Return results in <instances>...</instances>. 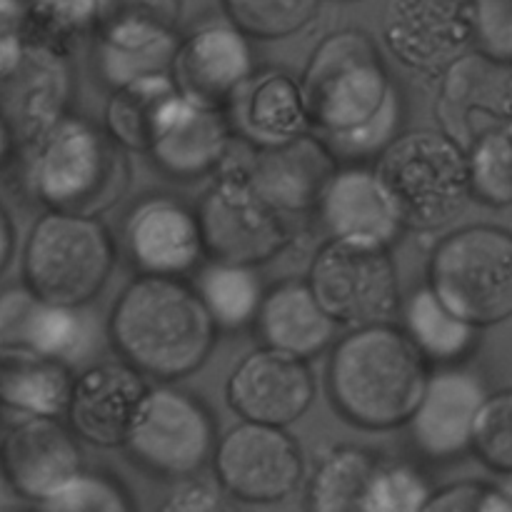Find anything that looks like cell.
Returning <instances> with one entry per match:
<instances>
[{"label":"cell","mask_w":512,"mask_h":512,"mask_svg":"<svg viewBox=\"0 0 512 512\" xmlns=\"http://www.w3.org/2000/svg\"><path fill=\"white\" fill-rule=\"evenodd\" d=\"M40 508L60 512H133L138 503L128 485L110 470L80 468Z\"/></svg>","instance_id":"d590c367"},{"label":"cell","mask_w":512,"mask_h":512,"mask_svg":"<svg viewBox=\"0 0 512 512\" xmlns=\"http://www.w3.org/2000/svg\"><path fill=\"white\" fill-rule=\"evenodd\" d=\"M470 453L490 473L512 475V388L490 390L473 428Z\"/></svg>","instance_id":"8d00e7d4"},{"label":"cell","mask_w":512,"mask_h":512,"mask_svg":"<svg viewBox=\"0 0 512 512\" xmlns=\"http://www.w3.org/2000/svg\"><path fill=\"white\" fill-rule=\"evenodd\" d=\"M383 455L363 445L340 443L320 450L308 480V508L315 512H363V500Z\"/></svg>","instance_id":"4dcf8cb0"},{"label":"cell","mask_w":512,"mask_h":512,"mask_svg":"<svg viewBox=\"0 0 512 512\" xmlns=\"http://www.w3.org/2000/svg\"><path fill=\"white\" fill-rule=\"evenodd\" d=\"M435 488L428 475L410 460L383 458L363 500V512L428 510Z\"/></svg>","instance_id":"e575fe53"},{"label":"cell","mask_w":512,"mask_h":512,"mask_svg":"<svg viewBox=\"0 0 512 512\" xmlns=\"http://www.w3.org/2000/svg\"><path fill=\"white\" fill-rule=\"evenodd\" d=\"M10 255H13V223H10L8 213L0 208V273L8 268Z\"/></svg>","instance_id":"f6af8a7d"},{"label":"cell","mask_w":512,"mask_h":512,"mask_svg":"<svg viewBox=\"0 0 512 512\" xmlns=\"http://www.w3.org/2000/svg\"><path fill=\"white\" fill-rule=\"evenodd\" d=\"M18 503V495H15V490L10 488L8 480H0V508H10V505Z\"/></svg>","instance_id":"bcb514c9"},{"label":"cell","mask_w":512,"mask_h":512,"mask_svg":"<svg viewBox=\"0 0 512 512\" xmlns=\"http://www.w3.org/2000/svg\"><path fill=\"white\" fill-rule=\"evenodd\" d=\"M75 370L28 353H0V403L25 415H65Z\"/></svg>","instance_id":"1f68e13d"},{"label":"cell","mask_w":512,"mask_h":512,"mask_svg":"<svg viewBox=\"0 0 512 512\" xmlns=\"http://www.w3.org/2000/svg\"><path fill=\"white\" fill-rule=\"evenodd\" d=\"M400 328L430 368L465 363L480 343V328L455 313L425 280L400 305Z\"/></svg>","instance_id":"83f0119b"},{"label":"cell","mask_w":512,"mask_h":512,"mask_svg":"<svg viewBox=\"0 0 512 512\" xmlns=\"http://www.w3.org/2000/svg\"><path fill=\"white\" fill-rule=\"evenodd\" d=\"M105 335L148 380L178 383L208 363L220 330L190 278L135 275L115 298Z\"/></svg>","instance_id":"6da1fadb"},{"label":"cell","mask_w":512,"mask_h":512,"mask_svg":"<svg viewBox=\"0 0 512 512\" xmlns=\"http://www.w3.org/2000/svg\"><path fill=\"white\" fill-rule=\"evenodd\" d=\"M470 193L490 208L512 205V123L488 130L468 145Z\"/></svg>","instance_id":"d6a6232c"},{"label":"cell","mask_w":512,"mask_h":512,"mask_svg":"<svg viewBox=\"0 0 512 512\" xmlns=\"http://www.w3.org/2000/svg\"><path fill=\"white\" fill-rule=\"evenodd\" d=\"M488 483L480 480H458V483L435 488L428 510L438 512H483Z\"/></svg>","instance_id":"b9f144b4"},{"label":"cell","mask_w":512,"mask_h":512,"mask_svg":"<svg viewBox=\"0 0 512 512\" xmlns=\"http://www.w3.org/2000/svg\"><path fill=\"white\" fill-rule=\"evenodd\" d=\"M225 113L238 143L248 148L288 143L313 130L303 83L283 68L255 70L230 100Z\"/></svg>","instance_id":"d4e9b609"},{"label":"cell","mask_w":512,"mask_h":512,"mask_svg":"<svg viewBox=\"0 0 512 512\" xmlns=\"http://www.w3.org/2000/svg\"><path fill=\"white\" fill-rule=\"evenodd\" d=\"M240 163V160H238ZM243 170L260 195L288 220L315 213L325 183L338 168V158L318 133H305L268 148H250Z\"/></svg>","instance_id":"cb8c5ba5"},{"label":"cell","mask_w":512,"mask_h":512,"mask_svg":"<svg viewBox=\"0 0 512 512\" xmlns=\"http://www.w3.org/2000/svg\"><path fill=\"white\" fill-rule=\"evenodd\" d=\"M80 468V438L58 415H25L0 443V473L33 505H43Z\"/></svg>","instance_id":"7402d4cb"},{"label":"cell","mask_w":512,"mask_h":512,"mask_svg":"<svg viewBox=\"0 0 512 512\" xmlns=\"http://www.w3.org/2000/svg\"><path fill=\"white\" fill-rule=\"evenodd\" d=\"M28 178L48 210L100 215L128 190V150L103 125L65 113L30 143Z\"/></svg>","instance_id":"3957f363"},{"label":"cell","mask_w":512,"mask_h":512,"mask_svg":"<svg viewBox=\"0 0 512 512\" xmlns=\"http://www.w3.org/2000/svg\"><path fill=\"white\" fill-rule=\"evenodd\" d=\"M210 468L228 500L243 505L285 503L305 478L303 450L288 428L250 420L220 435Z\"/></svg>","instance_id":"8fae6325"},{"label":"cell","mask_w":512,"mask_h":512,"mask_svg":"<svg viewBox=\"0 0 512 512\" xmlns=\"http://www.w3.org/2000/svg\"><path fill=\"white\" fill-rule=\"evenodd\" d=\"M208 258L265 265L293 243V220L273 208L230 155L198 203Z\"/></svg>","instance_id":"30bf717a"},{"label":"cell","mask_w":512,"mask_h":512,"mask_svg":"<svg viewBox=\"0 0 512 512\" xmlns=\"http://www.w3.org/2000/svg\"><path fill=\"white\" fill-rule=\"evenodd\" d=\"M118 240L100 215L48 210L23 250V280L50 303L90 305L113 275Z\"/></svg>","instance_id":"5b68a950"},{"label":"cell","mask_w":512,"mask_h":512,"mask_svg":"<svg viewBox=\"0 0 512 512\" xmlns=\"http://www.w3.org/2000/svg\"><path fill=\"white\" fill-rule=\"evenodd\" d=\"M255 70L253 38L225 13L205 18L180 35L170 65V75L185 98L218 108H228Z\"/></svg>","instance_id":"ac0fdd59"},{"label":"cell","mask_w":512,"mask_h":512,"mask_svg":"<svg viewBox=\"0 0 512 512\" xmlns=\"http://www.w3.org/2000/svg\"><path fill=\"white\" fill-rule=\"evenodd\" d=\"M100 325L88 305H60L25 288L0 295V353H28L80 370L95 363Z\"/></svg>","instance_id":"4fadbf2b"},{"label":"cell","mask_w":512,"mask_h":512,"mask_svg":"<svg viewBox=\"0 0 512 512\" xmlns=\"http://www.w3.org/2000/svg\"><path fill=\"white\" fill-rule=\"evenodd\" d=\"M253 330L260 345L310 363L333 348L340 325L320 305L308 278H283L265 290Z\"/></svg>","instance_id":"484cf974"},{"label":"cell","mask_w":512,"mask_h":512,"mask_svg":"<svg viewBox=\"0 0 512 512\" xmlns=\"http://www.w3.org/2000/svg\"><path fill=\"white\" fill-rule=\"evenodd\" d=\"M190 283L195 285L220 333H243L253 328L265 290H268L260 278L258 265L218 258L205 260L190 275Z\"/></svg>","instance_id":"f546056e"},{"label":"cell","mask_w":512,"mask_h":512,"mask_svg":"<svg viewBox=\"0 0 512 512\" xmlns=\"http://www.w3.org/2000/svg\"><path fill=\"white\" fill-rule=\"evenodd\" d=\"M218 438V420L203 398L175 383H155L140 405L123 453L145 475L173 483L203 473L213 463Z\"/></svg>","instance_id":"ba28073f"},{"label":"cell","mask_w":512,"mask_h":512,"mask_svg":"<svg viewBox=\"0 0 512 512\" xmlns=\"http://www.w3.org/2000/svg\"><path fill=\"white\" fill-rule=\"evenodd\" d=\"M73 73L63 48L28 43L20 63L0 80V115L15 140L30 145L68 113Z\"/></svg>","instance_id":"603a6c76"},{"label":"cell","mask_w":512,"mask_h":512,"mask_svg":"<svg viewBox=\"0 0 512 512\" xmlns=\"http://www.w3.org/2000/svg\"><path fill=\"white\" fill-rule=\"evenodd\" d=\"M488 393L483 375L465 363L430 368L418 405L405 423L410 448L428 463H450L468 455Z\"/></svg>","instance_id":"2e32d148"},{"label":"cell","mask_w":512,"mask_h":512,"mask_svg":"<svg viewBox=\"0 0 512 512\" xmlns=\"http://www.w3.org/2000/svg\"><path fill=\"white\" fill-rule=\"evenodd\" d=\"M308 283L340 328L393 323L403 305L398 265L380 245L328 238L310 260Z\"/></svg>","instance_id":"9c48e42d"},{"label":"cell","mask_w":512,"mask_h":512,"mask_svg":"<svg viewBox=\"0 0 512 512\" xmlns=\"http://www.w3.org/2000/svg\"><path fill=\"white\" fill-rule=\"evenodd\" d=\"M220 5L253 40H285L315 23L323 0H220Z\"/></svg>","instance_id":"836d02e7"},{"label":"cell","mask_w":512,"mask_h":512,"mask_svg":"<svg viewBox=\"0 0 512 512\" xmlns=\"http://www.w3.org/2000/svg\"><path fill=\"white\" fill-rule=\"evenodd\" d=\"M435 85V123L465 150L488 130L512 123V60L470 48Z\"/></svg>","instance_id":"9a60e30c"},{"label":"cell","mask_w":512,"mask_h":512,"mask_svg":"<svg viewBox=\"0 0 512 512\" xmlns=\"http://www.w3.org/2000/svg\"><path fill=\"white\" fill-rule=\"evenodd\" d=\"M238 135L225 108L198 103L180 93L170 105L148 150L160 175L178 183L218 175L233 155Z\"/></svg>","instance_id":"44dd1931"},{"label":"cell","mask_w":512,"mask_h":512,"mask_svg":"<svg viewBox=\"0 0 512 512\" xmlns=\"http://www.w3.org/2000/svg\"><path fill=\"white\" fill-rule=\"evenodd\" d=\"M43 0H0V13L18 23H30Z\"/></svg>","instance_id":"ee69618b"},{"label":"cell","mask_w":512,"mask_h":512,"mask_svg":"<svg viewBox=\"0 0 512 512\" xmlns=\"http://www.w3.org/2000/svg\"><path fill=\"white\" fill-rule=\"evenodd\" d=\"M475 48L512 60V0H473Z\"/></svg>","instance_id":"f35d334b"},{"label":"cell","mask_w":512,"mask_h":512,"mask_svg":"<svg viewBox=\"0 0 512 512\" xmlns=\"http://www.w3.org/2000/svg\"><path fill=\"white\" fill-rule=\"evenodd\" d=\"M403 120L405 103L403 98H398L370 123L320 140L328 145L338 163H370V160H378V155L403 133Z\"/></svg>","instance_id":"74e56055"},{"label":"cell","mask_w":512,"mask_h":512,"mask_svg":"<svg viewBox=\"0 0 512 512\" xmlns=\"http://www.w3.org/2000/svg\"><path fill=\"white\" fill-rule=\"evenodd\" d=\"M328 353L325 388L345 423L365 433L405 428L430 365L400 325L348 328Z\"/></svg>","instance_id":"7a4b0ae2"},{"label":"cell","mask_w":512,"mask_h":512,"mask_svg":"<svg viewBox=\"0 0 512 512\" xmlns=\"http://www.w3.org/2000/svg\"><path fill=\"white\" fill-rule=\"evenodd\" d=\"M428 283L463 318L483 328L512 318V233L500 225H463L435 243Z\"/></svg>","instance_id":"52a82bcc"},{"label":"cell","mask_w":512,"mask_h":512,"mask_svg":"<svg viewBox=\"0 0 512 512\" xmlns=\"http://www.w3.org/2000/svg\"><path fill=\"white\" fill-rule=\"evenodd\" d=\"M150 385L125 360H103L75 370L65 418L80 443L123 450Z\"/></svg>","instance_id":"d6986e66"},{"label":"cell","mask_w":512,"mask_h":512,"mask_svg":"<svg viewBox=\"0 0 512 512\" xmlns=\"http://www.w3.org/2000/svg\"><path fill=\"white\" fill-rule=\"evenodd\" d=\"M380 35L403 68L435 80L458 55L475 48V3L388 0Z\"/></svg>","instance_id":"5bb4252c"},{"label":"cell","mask_w":512,"mask_h":512,"mask_svg":"<svg viewBox=\"0 0 512 512\" xmlns=\"http://www.w3.org/2000/svg\"><path fill=\"white\" fill-rule=\"evenodd\" d=\"M180 13H183V0H103L100 20L130 15V18L158 20L178 28Z\"/></svg>","instance_id":"60d3db41"},{"label":"cell","mask_w":512,"mask_h":512,"mask_svg":"<svg viewBox=\"0 0 512 512\" xmlns=\"http://www.w3.org/2000/svg\"><path fill=\"white\" fill-rule=\"evenodd\" d=\"M315 218L333 240L393 248L405 223L375 163H340L315 205Z\"/></svg>","instance_id":"ffe728a7"},{"label":"cell","mask_w":512,"mask_h":512,"mask_svg":"<svg viewBox=\"0 0 512 512\" xmlns=\"http://www.w3.org/2000/svg\"><path fill=\"white\" fill-rule=\"evenodd\" d=\"M318 385L308 360L283 350H250L225 380V403L240 420L290 428L315 403Z\"/></svg>","instance_id":"e0dca14e"},{"label":"cell","mask_w":512,"mask_h":512,"mask_svg":"<svg viewBox=\"0 0 512 512\" xmlns=\"http://www.w3.org/2000/svg\"><path fill=\"white\" fill-rule=\"evenodd\" d=\"M93 68L108 90L153 73H170L180 33L148 18H105L95 28Z\"/></svg>","instance_id":"4316f807"},{"label":"cell","mask_w":512,"mask_h":512,"mask_svg":"<svg viewBox=\"0 0 512 512\" xmlns=\"http://www.w3.org/2000/svg\"><path fill=\"white\" fill-rule=\"evenodd\" d=\"M20 25L23 23L0 13V80L20 63L25 48H28Z\"/></svg>","instance_id":"7bdbcfd3"},{"label":"cell","mask_w":512,"mask_h":512,"mask_svg":"<svg viewBox=\"0 0 512 512\" xmlns=\"http://www.w3.org/2000/svg\"><path fill=\"white\" fill-rule=\"evenodd\" d=\"M118 250L135 275L160 278H190L208 260L198 208L158 190L125 210Z\"/></svg>","instance_id":"7c38bea8"},{"label":"cell","mask_w":512,"mask_h":512,"mask_svg":"<svg viewBox=\"0 0 512 512\" xmlns=\"http://www.w3.org/2000/svg\"><path fill=\"white\" fill-rule=\"evenodd\" d=\"M225 500H228V495L223 493L218 480H205L203 475L195 473L170 483V493L163 500V510L210 512L225 508Z\"/></svg>","instance_id":"ab89813d"},{"label":"cell","mask_w":512,"mask_h":512,"mask_svg":"<svg viewBox=\"0 0 512 512\" xmlns=\"http://www.w3.org/2000/svg\"><path fill=\"white\" fill-rule=\"evenodd\" d=\"M405 230L433 233L453 223L470 193L468 150L443 130H403L375 160Z\"/></svg>","instance_id":"8992f818"},{"label":"cell","mask_w":512,"mask_h":512,"mask_svg":"<svg viewBox=\"0 0 512 512\" xmlns=\"http://www.w3.org/2000/svg\"><path fill=\"white\" fill-rule=\"evenodd\" d=\"M300 83L320 138L360 128L403 98L378 43L360 28L325 35L310 53Z\"/></svg>","instance_id":"277c9868"},{"label":"cell","mask_w":512,"mask_h":512,"mask_svg":"<svg viewBox=\"0 0 512 512\" xmlns=\"http://www.w3.org/2000/svg\"><path fill=\"white\" fill-rule=\"evenodd\" d=\"M180 90L170 73H153L113 88L103 113V128L128 153L148 155L155 133Z\"/></svg>","instance_id":"f1b7e54d"}]
</instances>
